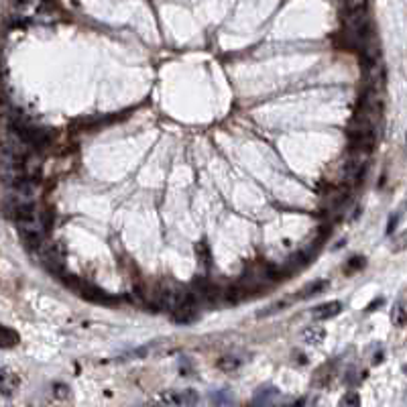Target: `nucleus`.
<instances>
[{"mask_svg": "<svg viewBox=\"0 0 407 407\" xmlns=\"http://www.w3.org/2000/svg\"><path fill=\"white\" fill-rule=\"evenodd\" d=\"M20 228V237H23L27 248L31 250H37L43 246V232L39 230L37 222L35 224H23V226H18Z\"/></svg>", "mask_w": 407, "mask_h": 407, "instance_id": "nucleus-1", "label": "nucleus"}, {"mask_svg": "<svg viewBox=\"0 0 407 407\" xmlns=\"http://www.w3.org/2000/svg\"><path fill=\"white\" fill-rule=\"evenodd\" d=\"M16 387H18L16 375H14L10 369L2 367V371H0V393H2L4 397H8L10 393H14Z\"/></svg>", "mask_w": 407, "mask_h": 407, "instance_id": "nucleus-2", "label": "nucleus"}, {"mask_svg": "<svg viewBox=\"0 0 407 407\" xmlns=\"http://www.w3.org/2000/svg\"><path fill=\"white\" fill-rule=\"evenodd\" d=\"M342 312V304L340 302H328V304H322L312 310V316L316 320H330V318H336L338 314Z\"/></svg>", "mask_w": 407, "mask_h": 407, "instance_id": "nucleus-3", "label": "nucleus"}, {"mask_svg": "<svg viewBox=\"0 0 407 407\" xmlns=\"http://www.w3.org/2000/svg\"><path fill=\"white\" fill-rule=\"evenodd\" d=\"M277 395H279V391H277L275 387H271V385H263V387L256 391L254 399H252V405H271Z\"/></svg>", "mask_w": 407, "mask_h": 407, "instance_id": "nucleus-4", "label": "nucleus"}, {"mask_svg": "<svg viewBox=\"0 0 407 407\" xmlns=\"http://www.w3.org/2000/svg\"><path fill=\"white\" fill-rule=\"evenodd\" d=\"M302 338L308 342V344H320L324 338H326V332L324 328H318V326H308L302 330Z\"/></svg>", "mask_w": 407, "mask_h": 407, "instance_id": "nucleus-5", "label": "nucleus"}, {"mask_svg": "<svg viewBox=\"0 0 407 407\" xmlns=\"http://www.w3.org/2000/svg\"><path fill=\"white\" fill-rule=\"evenodd\" d=\"M0 344H2V348H10V346H16L18 344V334L10 328H2L0 330Z\"/></svg>", "mask_w": 407, "mask_h": 407, "instance_id": "nucleus-6", "label": "nucleus"}, {"mask_svg": "<svg viewBox=\"0 0 407 407\" xmlns=\"http://www.w3.org/2000/svg\"><path fill=\"white\" fill-rule=\"evenodd\" d=\"M391 322L395 324V326H405V322H407V312H405V308H403V304H395L393 306V310H391Z\"/></svg>", "mask_w": 407, "mask_h": 407, "instance_id": "nucleus-7", "label": "nucleus"}, {"mask_svg": "<svg viewBox=\"0 0 407 407\" xmlns=\"http://www.w3.org/2000/svg\"><path fill=\"white\" fill-rule=\"evenodd\" d=\"M212 403L214 405H234V399L230 395V391H216V393H212Z\"/></svg>", "mask_w": 407, "mask_h": 407, "instance_id": "nucleus-8", "label": "nucleus"}, {"mask_svg": "<svg viewBox=\"0 0 407 407\" xmlns=\"http://www.w3.org/2000/svg\"><path fill=\"white\" fill-rule=\"evenodd\" d=\"M159 401L163 405H181V393H177V391H165V393H161Z\"/></svg>", "mask_w": 407, "mask_h": 407, "instance_id": "nucleus-9", "label": "nucleus"}, {"mask_svg": "<svg viewBox=\"0 0 407 407\" xmlns=\"http://www.w3.org/2000/svg\"><path fill=\"white\" fill-rule=\"evenodd\" d=\"M218 365H220L222 371L230 373V371H237V369L241 367V360H239V358H234V356H224V358L218 362Z\"/></svg>", "mask_w": 407, "mask_h": 407, "instance_id": "nucleus-10", "label": "nucleus"}, {"mask_svg": "<svg viewBox=\"0 0 407 407\" xmlns=\"http://www.w3.org/2000/svg\"><path fill=\"white\" fill-rule=\"evenodd\" d=\"M324 289H326V283H324V281L312 283V285H308V287L302 291V297H312V295H316V293H320V291H324Z\"/></svg>", "mask_w": 407, "mask_h": 407, "instance_id": "nucleus-11", "label": "nucleus"}, {"mask_svg": "<svg viewBox=\"0 0 407 407\" xmlns=\"http://www.w3.org/2000/svg\"><path fill=\"white\" fill-rule=\"evenodd\" d=\"M346 10H367L369 0H344Z\"/></svg>", "mask_w": 407, "mask_h": 407, "instance_id": "nucleus-12", "label": "nucleus"}, {"mask_svg": "<svg viewBox=\"0 0 407 407\" xmlns=\"http://www.w3.org/2000/svg\"><path fill=\"white\" fill-rule=\"evenodd\" d=\"M194 403H198V395H196V391H191V389L181 391V405H194Z\"/></svg>", "mask_w": 407, "mask_h": 407, "instance_id": "nucleus-13", "label": "nucleus"}, {"mask_svg": "<svg viewBox=\"0 0 407 407\" xmlns=\"http://www.w3.org/2000/svg\"><path fill=\"white\" fill-rule=\"evenodd\" d=\"M358 403H360V399H358L356 393H346L340 399V405H358Z\"/></svg>", "mask_w": 407, "mask_h": 407, "instance_id": "nucleus-14", "label": "nucleus"}]
</instances>
